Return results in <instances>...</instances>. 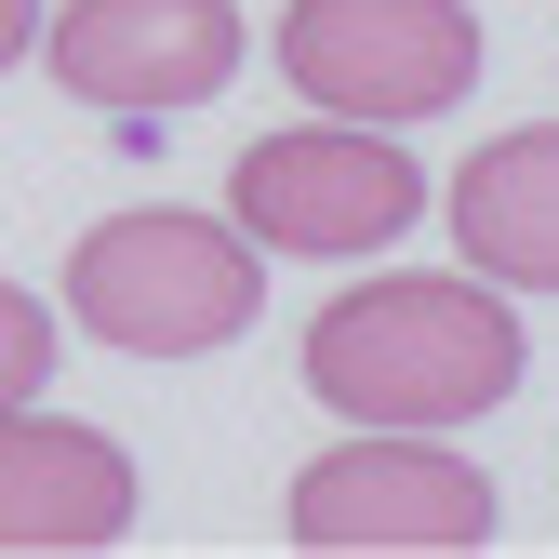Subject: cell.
<instances>
[{"label":"cell","mask_w":559,"mask_h":559,"mask_svg":"<svg viewBox=\"0 0 559 559\" xmlns=\"http://www.w3.org/2000/svg\"><path fill=\"white\" fill-rule=\"evenodd\" d=\"M307 386L346 427H466L520 400L507 280H360L307 320Z\"/></svg>","instance_id":"1"},{"label":"cell","mask_w":559,"mask_h":559,"mask_svg":"<svg viewBox=\"0 0 559 559\" xmlns=\"http://www.w3.org/2000/svg\"><path fill=\"white\" fill-rule=\"evenodd\" d=\"M266 266L227 214H187V200H147V214H107L81 253H67V320L120 360H200V346L253 333Z\"/></svg>","instance_id":"2"},{"label":"cell","mask_w":559,"mask_h":559,"mask_svg":"<svg viewBox=\"0 0 559 559\" xmlns=\"http://www.w3.org/2000/svg\"><path fill=\"white\" fill-rule=\"evenodd\" d=\"M413 214H427V174L386 147V120H294V133H253L227 160V227L253 253H307V266H360L386 253Z\"/></svg>","instance_id":"3"},{"label":"cell","mask_w":559,"mask_h":559,"mask_svg":"<svg viewBox=\"0 0 559 559\" xmlns=\"http://www.w3.org/2000/svg\"><path fill=\"white\" fill-rule=\"evenodd\" d=\"M280 520H294V546H320V559H466V546L507 533L493 479H479L466 453H440V427H360V440H333L294 479Z\"/></svg>","instance_id":"4"},{"label":"cell","mask_w":559,"mask_h":559,"mask_svg":"<svg viewBox=\"0 0 559 559\" xmlns=\"http://www.w3.org/2000/svg\"><path fill=\"white\" fill-rule=\"evenodd\" d=\"M280 81L333 120H440L479 81V14L466 0H294L280 14Z\"/></svg>","instance_id":"5"},{"label":"cell","mask_w":559,"mask_h":559,"mask_svg":"<svg viewBox=\"0 0 559 559\" xmlns=\"http://www.w3.org/2000/svg\"><path fill=\"white\" fill-rule=\"evenodd\" d=\"M40 67L107 120H174L240 81V0H67L40 14Z\"/></svg>","instance_id":"6"},{"label":"cell","mask_w":559,"mask_h":559,"mask_svg":"<svg viewBox=\"0 0 559 559\" xmlns=\"http://www.w3.org/2000/svg\"><path fill=\"white\" fill-rule=\"evenodd\" d=\"M133 533V453L81 413H0V559H94Z\"/></svg>","instance_id":"7"},{"label":"cell","mask_w":559,"mask_h":559,"mask_svg":"<svg viewBox=\"0 0 559 559\" xmlns=\"http://www.w3.org/2000/svg\"><path fill=\"white\" fill-rule=\"evenodd\" d=\"M453 253L507 294H559V120H520L493 133L466 174H453Z\"/></svg>","instance_id":"8"},{"label":"cell","mask_w":559,"mask_h":559,"mask_svg":"<svg viewBox=\"0 0 559 559\" xmlns=\"http://www.w3.org/2000/svg\"><path fill=\"white\" fill-rule=\"evenodd\" d=\"M40 373H53V307L0 280V413H14V400H40Z\"/></svg>","instance_id":"9"},{"label":"cell","mask_w":559,"mask_h":559,"mask_svg":"<svg viewBox=\"0 0 559 559\" xmlns=\"http://www.w3.org/2000/svg\"><path fill=\"white\" fill-rule=\"evenodd\" d=\"M40 53V0H0V67H27Z\"/></svg>","instance_id":"10"}]
</instances>
